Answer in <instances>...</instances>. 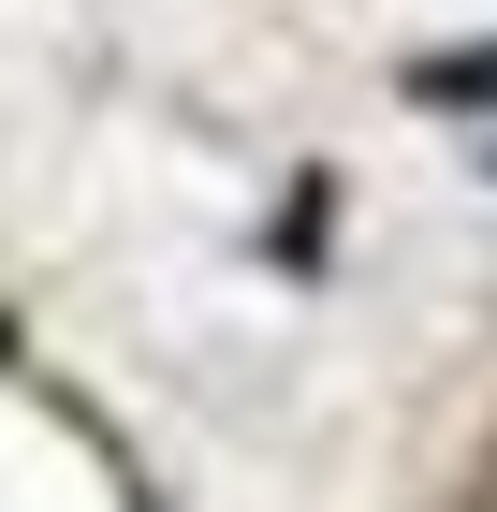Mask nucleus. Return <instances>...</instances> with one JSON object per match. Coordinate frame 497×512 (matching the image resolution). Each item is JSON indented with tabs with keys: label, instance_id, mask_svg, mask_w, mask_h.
Listing matches in <instances>:
<instances>
[{
	"label": "nucleus",
	"instance_id": "obj_1",
	"mask_svg": "<svg viewBox=\"0 0 497 512\" xmlns=\"http://www.w3.org/2000/svg\"><path fill=\"white\" fill-rule=\"evenodd\" d=\"M424 103H497V44L483 59H424Z\"/></svg>",
	"mask_w": 497,
	"mask_h": 512
}]
</instances>
